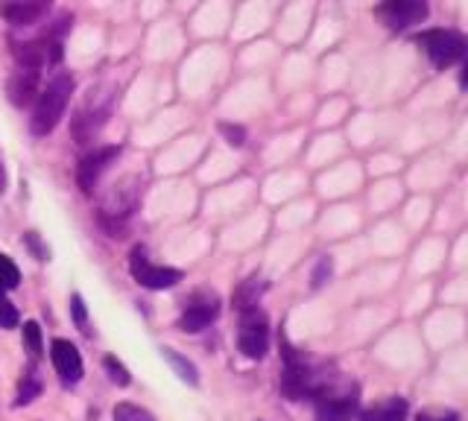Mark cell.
<instances>
[{"instance_id": "cell-1", "label": "cell", "mask_w": 468, "mask_h": 421, "mask_svg": "<svg viewBox=\"0 0 468 421\" xmlns=\"http://www.w3.org/2000/svg\"><path fill=\"white\" fill-rule=\"evenodd\" d=\"M71 91H74V80L68 73L53 76V82L44 88V91H39L36 108H32V117H30L32 135H50V132L59 126V120L65 117V108H68Z\"/></svg>"}, {"instance_id": "cell-2", "label": "cell", "mask_w": 468, "mask_h": 421, "mask_svg": "<svg viewBox=\"0 0 468 421\" xmlns=\"http://www.w3.org/2000/svg\"><path fill=\"white\" fill-rule=\"evenodd\" d=\"M314 398V409L319 421H351L358 413V392L351 386H331V383H316V390L310 392Z\"/></svg>"}, {"instance_id": "cell-3", "label": "cell", "mask_w": 468, "mask_h": 421, "mask_svg": "<svg viewBox=\"0 0 468 421\" xmlns=\"http://www.w3.org/2000/svg\"><path fill=\"white\" fill-rule=\"evenodd\" d=\"M419 44L425 47L433 68H439V71L463 62V56H465V39L454 30H428L419 36Z\"/></svg>"}, {"instance_id": "cell-4", "label": "cell", "mask_w": 468, "mask_h": 421, "mask_svg": "<svg viewBox=\"0 0 468 421\" xmlns=\"http://www.w3.org/2000/svg\"><path fill=\"white\" fill-rule=\"evenodd\" d=\"M238 348L243 351V357H249V360H261L266 348H270V325H266V316L258 307L240 310Z\"/></svg>"}, {"instance_id": "cell-5", "label": "cell", "mask_w": 468, "mask_h": 421, "mask_svg": "<svg viewBox=\"0 0 468 421\" xmlns=\"http://www.w3.org/2000/svg\"><path fill=\"white\" fill-rule=\"evenodd\" d=\"M284 346V374H282V392L290 398V401H302V398H310V392L316 390V378L314 372L308 369L305 360L299 357V351L290 346V342H282Z\"/></svg>"}, {"instance_id": "cell-6", "label": "cell", "mask_w": 468, "mask_h": 421, "mask_svg": "<svg viewBox=\"0 0 468 421\" xmlns=\"http://www.w3.org/2000/svg\"><path fill=\"white\" fill-rule=\"evenodd\" d=\"M428 15H430L428 0H381V4H377V18L393 32H404L410 27H416L421 21H428Z\"/></svg>"}, {"instance_id": "cell-7", "label": "cell", "mask_w": 468, "mask_h": 421, "mask_svg": "<svg viewBox=\"0 0 468 421\" xmlns=\"http://www.w3.org/2000/svg\"><path fill=\"white\" fill-rule=\"evenodd\" d=\"M129 270H132V279H135L141 287L147 290H170L182 281V272L179 270H170V267H155V263L147 261V249L135 246L129 254Z\"/></svg>"}, {"instance_id": "cell-8", "label": "cell", "mask_w": 468, "mask_h": 421, "mask_svg": "<svg viewBox=\"0 0 468 421\" xmlns=\"http://www.w3.org/2000/svg\"><path fill=\"white\" fill-rule=\"evenodd\" d=\"M220 316V296L211 290H196L182 307L179 328L187 334H199L203 328H208Z\"/></svg>"}, {"instance_id": "cell-9", "label": "cell", "mask_w": 468, "mask_h": 421, "mask_svg": "<svg viewBox=\"0 0 468 421\" xmlns=\"http://www.w3.org/2000/svg\"><path fill=\"white\" fill-rule=\"evenodd\" d=\"M13 56L18 62V68L41 71V68H48V64H56L62 59V44H59V39L44 36V39H36V41L13 44Z\"/></svg>"}, {"instance_id": "cell-10", "label": "cell", "mask_w": 468, "mask_h": 421, "mask_svg": "<svg viewBox=\"0 0 468 421\" xmlns=\"http://www.w3.org/2000/svg\"><path fill=\"white\" fill-rule=\"evenodd\" d=\"M117 155H120V147H100V150L85 155V159L80 161V170H76V182H80L82 193L94 191V185L100 182V176L111 168V161H115Z\"/></svg>"}, {"instance_id": "cell-11", "label": "cell", "mask_w": 468, "mask_h": 421, "mask_svg": "<svg viewBox=\"0 0 468 421\" xmlns=\"http://www.w3.org/2000/svg\"><path fill=\"white\" fill-rule=\"evenodd\" d=\"M50 357H53V365H56V374H59L65 386H74V383L82 381V357H80V351H76L74 342L53 339Z\"/></svg>"}, {"instance_id": "cell-12", "label": "cell", "mask_w": 468, "mask_h": 421, "mask_svg": "<svg viewBox=\"0 0 468 421\" xmlns=\"http://www.w3.org/2000/svg\"><path fill=\"white\" fill-rule=\"evenodd\" d=\"M50 13V0H4L0 15L13 27H32Z\"/></svg>"}, {"instance_id": "cell-13", "label": "cell", "mask_w": 468, "mask_h": 421, "mask_svg": "<svg viewBox=\"0 0 468 421\" xmlns=\"http://www.w3.org/2000/svg\"><path fill=\"white\" fill-rule=\"evenodd\" d=\"M6 94H9V103L24 108L30 106L32 99L39 97V71L32 68H18L6 82Z\"/></svg>"}, {"instance_id": "cell-14", "label": "cell", "mask_w": 468, "mask_h": 421, "mask_svg": "<svg viewBox=\"0 0 468 421\" xmlns=\"http://www.w3.org/2000/svg\"><path fill=\"white\" fill-rule=\"evenodd\" d=\"M106 115H108V108H94V112H91V108H80L76 117L71 120V132H74L76 143L94 141V135L106 124Z\"/></svg>"}, {"instance_id": "cell-15", "label": "cell", "mask_w": 468, "mask_h": 421, "mask_svg": "<svg viewBox=\"0 0 468 421\" xmlns=\"http://www.w3.org/2000/svg\"><path fill=\"white\" fill-rule=\"evenodd\" d=\"M407 401L404 398H384V401L372 404L369 409H363L360 413V421H407Z\"/></svg>"}, {"instance_id": "cell-16", "label": "cell", "mask_w": 468, "mask_h": 421, "mask_svg": "<svg viewBox=\"0 0 468 421\" xmlns=\"http://www.w3.org/2000/svg\"><path fill=\"white\" fill-rule=\"evenodd\" d=\"M266 290V281L258 279V275H252L249 281L240 284V290L234 293V305H238V310H249V307H258V298L261 293Z\"/></svg>"}, {"instance_id": "cell-17", "label": "cell", "mask_w": 468, "mask_h": 421, "mask_svg": "<svg viewBox=\"0 0 468 421\" xmlns=\"http://www.w3.org/2000/svg\"><path fill=\"white\" fill-rule=\"evenodd\" d=\"M161 354H164V360L173 365V372L179 374V378L185 381V383H191V386H196L199 383V374H196V365L191 363V360H185L179 351H173V348H161Z\"/></svg>"}, {"instance_id": "cell-18", "label": "cell", "mask_w": 468, "mask_h": 421, "mask_svg": "<svg viewBox=\"0 0 468 421\" xmlns=\"http://www.w3.org/2000/svg\"><path fill=\"white\" fill-rule=\"evenodd\" d=\"M39 395H41V381L36 378V372H27L24 378L18 381V398H15V404L18 407L32 404Z\"/></svg>"}, {"instance_id": "cell-19", "label": "cell", "mask_w": 468, "mask_h": 421, "mask_svg": "<svg viewBox=\"0 0 468 421\" xmlns=\"http://www.w3.org/2000/svg\"><path fill=\"white\" fill-rule=\"evenodd\" d=\"M115 421H155V416L150 413V409L135 407V404H117Z\"/></svg>"}, {"instance_id": "cell-20", "label": "cell", "mask_w": 468, "mask_h": 421, "mask_svg": "<svg viewBox=\"0 0 468 421\" xmlns=\"http://www.w3.org/2000/svg\"><path fill=\"white\" fill-rule=\"evenodd\" d=\"M24 346H27L32 360L41 357V348L44 346H41V328H39V322H24Z\"/></svg>"}, {"instance_id": "cell-21", "label": "cell", "mask_w": 468, "mask_h": 421, "mask_svg": "<svg viewBox=\"0 0 468 421\" xmlns=\"http://www.w3.org/2000/svg\"><path fill=\"white\" fill-rule=\"evenodd\" d=\"M18 281H21V272L13 263V258L0 254V287H4V290H13V287H18Z\"/></svg>"}, {"instance_id": "cell-22", "label": "cell", "mask_w": 468, "mask_h": 421, "mask_svg": "<svg viewBox=\"0 0 468 421\" xmlns=\"http://www.w3.org/2000/svg\"><path fill=\"white\" fill-rule=\"evenodd\" d=\"M103 365H106V372H108V381H111V383H117V386H129L132 378H129L126 365L120 363L117 357H106Z\"/></svg>"}, {"instance_id": "cell-23", "label": "cell", "mask_w": 468, "mask_h": 421, "mask_svg": "<svg viewBox=\"0 0 468 421\" xmlns=\"http://www.w3.org/2000/svg\"><path fill=\"white\" fill-rule=\"evenodd\" d=\"M18 325V310L6 298V290L0 287V328H15Z\"/></svg>"}, {"instance_id": "cell-24", "label": "cell", "mask_w": 468, "mask_h": 421, "mask_svg": "<svg viewBox=\"0 0 468 421\" xmlns=\"http://www.w3.org/2000/svg\"><path fill=\"white\" fill-rule=\"evenodd\" d=\"M220 132L226 135V141L231 147H243L247 143V129L243 126H234V124H220Z\"/></svg>"}, {"instance_id": "cell-25", "label": "cell", "mask_w": 468, "mask_h": 421, "mask_svg": "<svg viewBox=\"0 0 468 421\" xmlns=\"http://www.w3.org/2000/svg\"><path fill=\"white\" fill-rule=\"evenodd\" d=\"M71 310H74V322L80 331H88V314H85V302L82 296H74L71 298Z\"/></svg>"}, {"instance_id": "cell-26", "label": "cell", "mask_w": 468, "mask_h": 421, "mask_svg": "<svg viewBox=\"0 0 468 421\" xmlns=\"http://www.w3.org/2000/svg\"><path fill=\"white\" fill-rule=\"evenodd\" d=\"M416 421H460V416L454 409H425V413H419Z\"/></svg>"}, {"instance_id": "cell-27", "label": "cell", "mask_w": 468, "mask_h": 421, "mask_svg": "<svg viewBox=\"0 0 468 421\" xmlns=\"http://www.w3.org/2000/svg\"><path fill=\"white\" fill-rule=\"evenodd\" d=\"M331 272H334V263H331V258H322L319 261V267L314 270V287H322L328 279H331Z\"/></svg>"}, {"instance_id": "cell-28", "label": "cell", "mask_w": 468, "mask_h": 421, "mask_svg": "<svg viewBox=\"0 0 468 421\" xmlns=\"http://www.w3.org/2000/svg\"><path fill=\"white\" fill-rule=\"evenodd\" d=\"M27 243H30V249L36 252V258H39V261L48 258V252L41 249V243H39V237H36V231H30V235H27Z\"/></svg>"}, {"instance_id": "cell-29", "label": "cell", "mask_w": 468, "mask_h": 421, "mask_svg": "<svg viewBox=\"0 0 468 421\" xmlns=\"http://www.w3.org/2000/svg\"><path fill=\"white\" fill-rule=\"evenodd\" d=\"M6 193V170H4V164H0V196Z\"/></svg>"}]
</instances>
